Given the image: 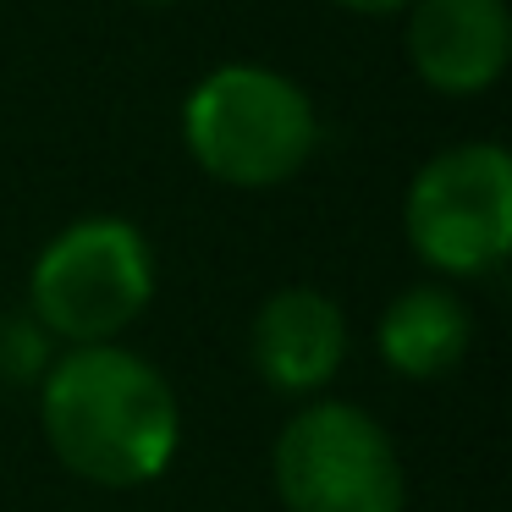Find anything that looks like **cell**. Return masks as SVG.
I'll return each mask as SVG.
<instances>
[{
    "instance_id": "cell-4",
    "label": "cell",
    "mask_w": 512,
    "mask_h": 512,
    "mask_svg": "<svg viewBox=\"0 0 512 512\" xmlns=\"http://www.w3.org/2000/svg\"><path fill=\"white\" fill-rule=\"evenodd\" d=\"M402 237L435 281H479L512 254V155L468 138L413 171L402 193Z\"/></svg>"
},
{
    "instance_id": "cell-3",
    "label": "cell",
    "mask_w": 512,
    "mask_h": 512,
    "mask_svg": "<svg viewBox=\"0 0 512 512\" xmlns=\"http://www.w3.org/2000/svg\"><path fill=\"white\" fill-rule=\"evenodd\" d=\"M155 298V248L127 215L61 226L28 265V320L61 347L122 342Z\"/></svg>"
},
{
    "instance_id": "cell-7",
    "label": "cell",
    "mask_w": 512,
    "mask_h": 512,
    "mask_svg": "<svg viewBox=\"0 0 512 512\" xmlns=\"http://www.w3.org/2000/svg\"><path fill=\"white\" fill-rule=\"evenodd\" d=\"M347 314L325 287H276L248 320V364L276 397H320L347 364Z\"/></svg>"
},
{
    "instance_id": "cell-6",
    "label": "cell",
    "mask_w": 512,
    "mask_h": 512,
    "mask_svg": "<svg viewBox=\"0 0 512 512\" xmlns=\"http://www.w3.org/2000/svg\"><path fill=\"white\" fill-rule=\"evenodd\" d=\"M408 72L441 100H479L512 67L507 0H413L402 12Z\"/></svg>"
},
{
    "instance_id": "cell-9",
    "label": "cell",
    "mask_w": 512,
    "mask_h": 512,
    "mask_svg": "<svg viewBox=\"0 0 512 512\" xmlns=\"http://www.w3.org/2000/svg\"><path fill=\"white\" fill-rule=\"evenodd\" d=\"M336 12H353V17H402L413 0H331Z\"/></svg>"
},
{
    "instance_id": "cell-8",
    "label": "cell",
    "mask_w": 512,
    "mask_h": 512,
    "mask_svg": "<svg viewBox=\"0 0 512 512\" xmlns=\"http://www.w3.org/2000/svg\"><path fill=\"white\" fill-rule=\"evenodd\" d=\"M474 309L452 281H413L380 309L375 353L397 380H441L468 358Z\"/></svg>"
},
{
    "instance_id": "cell-5",
    "label": "cell",
    "mask_w": 512,
    "mask_h": 512,
    "mask_svg": "<svg viewBox=\"0 0 512 512\" xmlns=\"http://www.w3.org/2000/svg\"><path fill=\"white\" fill-rule=\"evenodd\" d=\"M270 485L281 512H408L397 441L369 408L314 397L276 430Z\"/></svg>"
},
{
    "instance_id": "cell-2",
    "label": "cell",
    "mask_w": 512,
    "mask_h": 512,
    "mask_svg": "<svg viewBox=\"0 0 512 512\" xmlns=\"http://www.w3.org/2000/svg\"><path fill=\"white\" fill-rule=\"evenodd\" d=\"M188 160L237 193H270L303 177L320 149V105L292 72L265 61L210 67L177 111Z\"/></svg>"
},
{
    "instance_id": "cell-10",
    "label": "cell",
    "mask_w": 512,
    "mask_h": 512,
    "mask_svg": "<svg viewBox=\"0 0 512 512\" xmlns=\"http://www.w3.org/2000/svg\"><path fill=\"white\" fill-rule=\"evenodd\" d=\"M133 6H182V0H133Z\"/></svg>"
},
{
    "instance_id": "cell-1",
    "label": "cell",
    "mask_w": 512,
    "mask_h": 512,
    "mask_svg": "<svg viewBox=\"0 0 512 512\" xmlns=\"http://www.w3.org/2000/svg\"><path fill=\"white\" fill-rule=\"evenodd\" d=\"M39 424L56 463L100 490L155 485L182 446L171 380L122 342L61 347L39 375Z\"/></svg>"
}]
</instances>
